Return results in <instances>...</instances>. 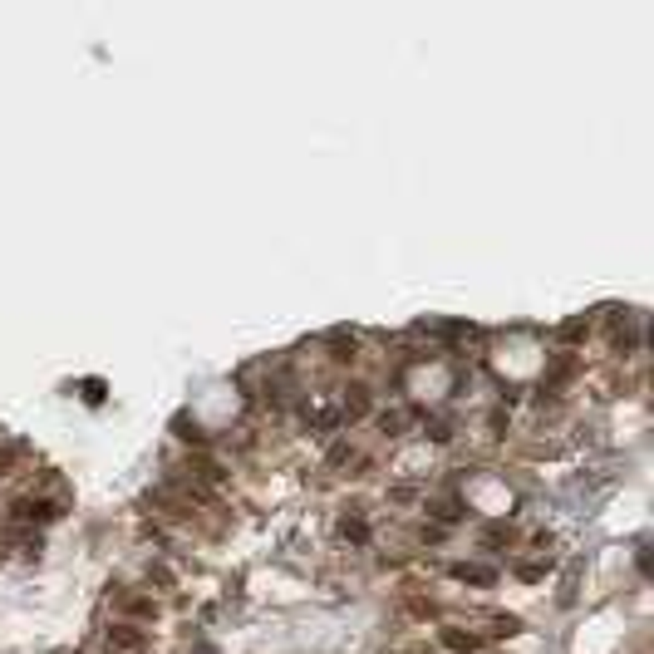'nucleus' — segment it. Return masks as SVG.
<instances>
[{"label":"nucleus","instance_id":"obj_1","mask_svg":"<svg viewBox=\"0 0 654 654\" xmlns=\"http://www.w3.org/2000/svg\"><path fill=\"white\" fill-rule=\"evenodd\" d=\"M108 635V644H114V649H123V654H138V649H148V630H138V625H108L103 630Z\"/></svg>","mask_w":654,"mask_h":654},{"label":"nucleus","instance_id":"obj_2","mask_svg":"<svg viewBox=\"0 0 654 654\" xmlns=\"http://www.w3.org/2000/svg\"><path fill=\"white\" fill-rule=\"evenodd\" d=\"M54 517V502H44V497H25V502H15V522H49Z\"/></svg>","mask_w":654,"mask_h":654},{"label":"nucleus","instance_id":"obj_3","mask_svg":"<svg viewBox=\"0 0 654 654\" xmlns=\"http://www.w3.org/2000/svg\"><path fill=\"white\" fill-rule=\"evenodd\" d=\"M379 428H384L389 438H404V433H408V413L404 408H384V413H379Z\"/></svg>","mask_w":654,"mask_h":654},{"label":"nucleus","instance_id":"obj_4","mask_svg":"<svg viewBox=\"0 0 654 654\" xmlns=\"http://www.w3.org/2000/svg\"><path fill=\"white\" fill-rule=\"evenodd\" d=\"M453 576H458V580H472V585H492V580H497L492 566H458Z\"/></svg>","mask_w":654,"mask_h":654},{"label":"nucleus","instance_id":"obj_5","mask_svg":"<svg viewBox=\"0 0 654 654\" xmlns=\"http://www.w3.org/2000/svg\"><path fill=\"white\" fill-rule=\"evenodd\" d=\"M340 413H345V418H364V413H369V389H350V399H345Z\"/></svg>","mask_w":654,"mask_h":654},{"label":"nucleus","instance_id":"obj_6","mask_svg":"<svg viewBox=\"0 0 654 654\" xmlns=\"http://www.w3.org/2000/svg\"><path fill=\"white\" fill-rule=\"evenodd\" d=\"M443 644H448V649H463V654H472L482 639H477V635H467V630H443Z\"/></svg>","mask_w":654,"mask_h":654},{"label":"nucleus","instance_id":"obj_7","mask_svg":"<svg viewBox=\"0 0 654 654\" xmlns=\"http://www.w3.org/2000/svg\"><path fill=\"white\" fill-rule=\"evenodd\" d=\"M330 345H335V359H354V335L350 330H330Z\"/></svg>","mask_w":654,"mask_h":654},{"label":"nucleus","instance_id":"obj_8","mask_svg":"<svg viewBox=\"0 0 654 654\" xmlns=\"http://www.w3.org/2000/svg\"><path fill=\"white\" fill-rule=\"evenodd\" d=\"M340 423H345L340 408H320V413H315V428H320V433H330V428H340Z\"/></svg>","mask_w":654,"mask_h":654},{"label":"nucleus","instance_id":"obj_9","mask_svg":"<svg viewBox=\"0 0 654 654\" xmlns=\"http://www.w3.org/2000/svg\"><path fill=\"white\" fill-rule=\"evenodd\" d=\"M123 605H128L133 615H148V620L157 615V605H153V601H143V595H123Z\"/></svg>","mask_w":654,"mask_h":654},{"label":"nucleus","instance_id":"obj_10","mask_svg":"<svg viewBox=\"0 0 654 654\" xmlns=\"http://www.w3.org/2000/svg\"><path fill=\"white\" fill-rule=\"evenodd\" d=\"M580 335H585V320H566L561 325V340H580Z\"/></svg>","mask_w":654,"mask_h":654}]
</instances>
